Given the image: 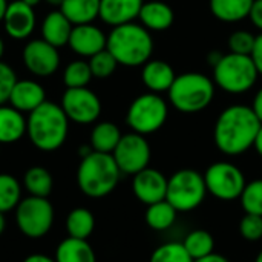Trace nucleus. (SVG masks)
<instances>
[{"label": "nucleus", "instance_id": "nucleus-44", "mask_svg": "<svg viewBox=\"0 0 262 262\" xmlns=\"http://www.w3.org/2000/svg\"><path fill=\"white\" fill-rule=\"evenodd\" d=\"M253 147H255V150L258 152V155L262 157V124L261 127H259V130H258V134H256L255 141H253Z\"/></svg>", "mask_w": 262, "mask_h": 262}, {"label": "nucleus", "instance_id": "nucleus-31", "mask_svg": "<svg viewBox=\"0 0 262 262\" xmlns=\"http://www.w3.org/2000/svg\"><path fill=\"white\" fill-rule=\"evenodd\" d=\"M21 201V186L9 173H0V212L14 210Z\"/></svg>", "mask_w": 262, "mask_h": 262}, {"label": "nucleus", "instance_id": "nucleus-17", "mask_svg": "<svg viewBox=\"0 0 262 262\" xmlns=\"http://www.w3.org/2000/svg\"><path fill=\"white\" fill-rule=\"evenodd\" d=\"M144 0H100V18L114 26L134 21L141 11Z\"/></svg>", "mask_w": 262, "mask_h": 262}, {"label": "nucleus", "instance_id": "nucleus-1", "mask_svg": "<svg viewBox=\"0 0 262 262\" xmlns=\"http://www.w3.org/2000/svg\"><path fill=\"white\" fill-rule=\"evenodd\" d=\"M261 124L250 106H229L220 114L215 123V144L223 154L229 157L241 155L253 147V141Z\"/></svg>", "mask_w": 262, "mask_h": 262}, {"label": "nucleus", "instance_id": "nucleus-12", "mask_svg": "<svg viewBox=\"0 0 262 262\" xmlns=\"http://www.w3.org/2000/svg\"><path fill=\"white\" fill-rule=\"evenodd\" d=\"M61 109L69 121L77 124H91L101 114V101L95 92L88 88H66L61 98Z\"/></svg>", "mask_w": 262, "mask_h": 262}, {"label": "nucleus", "instance_id": "nucleus-48", "mask_svg": "<svg viewBox=\"0 0 262 262\" xmlns=\"http://www.w3.org/2000/svg\"><path fill=\"white\" fill-rule=\"evenodd\" d=\"M21 2H25L26 5H29V6H32V8H34V6H37L41 0H21Z\"/></svg>", "mask_w": 262, "mask_h": 262}, {"label": "nucleus", "instance_id": "nucleus-33", "mask_svg": "<svg viewBox=\"0 0 262 262\" xmlns=\"http://www.w3.org/2000/svg\"><path fill=\"white\" fill-rule=\"evenodd\" d=\"M149 262H193L183 243H166L152 252Z\"/></svg>", "mask_w": 262, "mask_h": 262}, {"label": "nucleus", "instance_id": "nucleus-43", "mask_svg": "<svg viewBox=\"0 0 262 262\" xmlns=\"http://www.w3.org/2000/svg\"><path fill=\"white\" fill-rule=\"evenodd\" d=\"M193 262H229L227 258H224L223 255H220V253H210V255H207V256H204V258H200V259H195Z\"/></svg>", "mask_w": 262, "mask_h": 262}, {"label": "nucleus", "instance_id": "nucleus-10", "mask_svg": "<svg viewBox=\"0 0 262 262\" xmlns=\"http://www.w3.org/2000/svg\"><path fill=\"white\" fill-rule=\"evenodd\" d=\"M207 193L221 201H235L241 196L246 187V177L243 170L227 161H218L204 172Z\"/></svg>", "mask_w": 262, "mask_h": 262}, {"label": "nucleus", "instance_id": "nucleus-35", "mask_svg": "<svg viewBox=\"0 0 262 262\" xmlns=\"http://www.w3.org/2000/svg\"><path fill=\"white\" fill-rule=\"evenodd\" d=\"M88 63H89L92 77H97V78H107V77H111L115 72L117 66H118L115 57L107 49H103L98 54L92 55Z\"/></svg>", "mask_w": 262, "mask_h": 262}, {"label": "nucleus", "instance_id": "nucleus-41", "mask_svg": "<svg viewBox=\"0 0 262 262\" xmlns=\"http://www.w3.org/2000/svg\"><path fill=\"white\" fill-rule=\"evenodd\" d=\"M255 115L258 117V120L262 123V88L258 91V94L255 95V100H253V106H252Z\"/></svg>", "mask_w": 262, "mask_h": 262}, {"label": "nucleus", "instance_id": "nucleus-42", "mask_svg": "<svg viewBox=\"0 0 262 262\" xmlns=\"http://www.w3.org/2000/svg\"><path fill=\"white\" fill-rule=\"evenodd\" d=\"M23 262H55L54 258L48 256V255H41V253H34V255H29L26 256Z\"/></svg>", "mask_w": 262, "mask_h": 262}, {"label": "nucleus", "instance_id": "nucleus-9", "mask_svg": "<svg viewBox=\"0 0 262 262\" xmlns=\"http://www.w3.org/2000/svg\"><path fill=\"white\" fill-rule=\"evenodd\" d=\"M15 224L25 236L31 239L43 238L52 229L54 207L48 198L29 195L15 207Z\"/></svg>", "mask_w": 262, "mask_h": 262}, {"label": "nucleus", "instance_id": "nucleus-21", "mask_svg": "<svg viewBox=\"0 0 262 262\" xmlns=\"http://www.w3.org/2000/svg\"><path fill=\"white\" fill-rule=\"evenodd\" d=\"M72 28V23L61 11H52L41 21V38L55 48H61L69 43Z\"/></svg>", "mask_w": 262, "mask_h": 262}, {"label": "nucleus", "instance_id": "nucleus-4", "mask_svg": "<svg viewBox=\"0 0 262 262\" xmlns=\"http://www.w3.org/2000/svg\"><path fill=\"white\" fill-rule=\"evenodd\" d=\"M121 170L118 169L112 154L92 150L81 158L77 170V184L81 193L89 198H103L112 193L120 181Z\"/></svg>", "mask_w": 262, "mask_h": 262}, {"label": "nucleus", "instance_id": "nucleus-13", "mask_svg": "<svg viewBox=\"0 0 262 262\" xmlns=\"http://www.w3.org/2000/svg\"><path fill=\"white\" fill-rule=\"evenodd\" d=\"M23 63L35 77H49L60 66L58 48L49 45L43 38L31 40L23 49Z\"/></svg>", "mask_w": 262, "mask_h": 262}, {"label": "nucleus", "instance_id": "nucleus-37", "mask_svg": "<svg viewBox=\"0 0 262 262\" xmlns=\"http://www.w3.org/2000/svg\"><path fill=\"white\" fill-rule=\"evenodd\" d=\"M239 233L249 243H256L262 239V216L246 213L239 223Z\"/></svg>", "mask_w": 262, "mask_h": 262}, {"label": "nucleus", "instance_id": "nucleus-14", "mask_svg": "<svg viewBox=\"0 0 262 262\" xmlns=\"http://www.w3.org/2000/svg\"><path fill=\"white\" fill-rule=\"evenodd\" d=\"M132 192H134L135 198L146 206L160 203V201L166 200L167 178L160 170L146 167L141 172L134 175Z\"/></svg>", "mask_w": 262, "mask_h": 262}, {"label": "nucleus", "instance_id": "nucleus-45", "mask_svg": "<svg viewBox=\"0 0 262 262\" xmlns=\"http://www.w3.org/2000/svg\"><path fill=\"white\" fill-rule=\"evenodd\" d=\"M6 8H8V2L6 0H0V21L3 20V15L6 12Z\"/></svg>", "mask_w": 262, "mask_h": 262}, {"label": "nucleus", "instance_id": "nucleus-30", "mask_svg": "<svg viewBox=\"0 0 262 262\" xmlns=\"http://www.w3.org/2000/svg\"><path fill=\"white\" fill-rule=\"evenodd\" d=\"M183 246L187 250V253L190 255V258L195 261V259H200V258H204V256L213 253L215 239L210 232L198 229V230L190 232L184 238Z\"/></svg>", "mask_w": 262, "mask_h": 262}, {"label": "nucleus", "instance_id": "nucleus-27", "mask_svg": "<svg viewBox=\"0 0 262 262\" xmlns=\"http://www.w3.org/2000/svg\"><path fill=\"white\" fill-rule=\"evenodd\" d=\"M95 229V218L89 209L77 207L66 216V232L71 238L88 239Z\"/></svg>", "mask_w": 262, "mask_h": 262}, {"label": "nucleus", "instance_id": "nucleus-39", "mask_svg": "<svg viewBox=\"0 0 262 262\" xmlns=\"http://www.w3.org/2000/svg\"><path fill=\"white\" fill-rule=\"evenodd\" d=\"M258 72L262 75V32L259 35H256V40H255V46H253V51L250 54Z\"/></svg>", "mask_w": 262, "mask_h": 262}, {"label": "nucleus", "instance_id": "nucleus-36", "mask_svg": "<svg viewBox=\"0 0 262 262\" xmlns=\"http://www.w3.org/2000/svg\"><path fill=\"white\" fill-rule=\"evenodd\" d=\"M256 35H253L249 31H235L229 37V48L230 52L233 54H241V55H250L255 46Z\"/></svg>", "mask_w": 262, "mask_h": 262}, {"label": "nucleus", "instance_id": "nucleus-19", "mask_svg": "<svg viewBox=\"0 0 262 262\" xmlns=\"http://www.w3.org/2000/svg\"><path fill=\"white\" fill-rule=\"evenodd\" d=\"M175 78L177 75L173 68L164 60H149L146 64H143L141 80L144 86L154 94L167 92Z\"/></svg>", "mask_w": 262, "mask_h": 262}, {"label": "nucleus", "instance_id": "nucleus-34", "mask_svg": "<svg viewBox=\"0 0 262 262\" xmlns=\"http://www.w3.org/2000/svg\"><path fill=\"white\" fill-rule=\"evenodd\" d=\"M239 200L246 213L262 216V180L247 183Z\"/></svg>", "mask_w": 262, "mask_h": 262}, {"label": "nucleus", "instance_id": "nucleus-22", "mask_svg": "<svg viewBox=\"0 0 262 262\" xmlns=\"http://www.w3.org/2000/svg\"><path fill=\"white\" fill-rule=\"evenodd\" d=\"M26 134V118L12 106H0V144L18 141Z\"/></svg>", "mask_w": 262, "mask_h": 262}, {"label": "nucleus", "instance_id": "nucleus-25", "mask_svg": "<svg viewBox=\"0 0 262 262\" xmlns=\"http://www.w3.org/2000/svg\"><path fill=\"white\" fill-rule=\"evenodd\" d=\"M210 12L221 21L235 23L249 17L253 0H210Z\"/></svg>", "mask_w": 262, "mask_h": 262}, {"label": "nucleus", "instance_id": "nucleus-16", "mask_svg": "<svg viewBox=\"0 0 262 262\" xmlns=\"http://www.w3.org/2000/svg\"><path fill=\"white\" fill-rule=\"evenodd\" d=\"M106 43H107V35L98 26L92 23H86V25H75L72 28L68 45L75 54L91 58L92 55L106 49Z\"/></svg>", "mask_w": 262, "mask_h": 262}, {"label": "nucleus", "instance_id": "nucleus-50", "mask_svg": "<svg viewBox=\"0 0 262 262\" xmlns=\"http://www.w3.org/2000/svg\"><path fill=\"white\" fill-rule=\"evenodd\" d=\"M255 262H262V250L259 252V255L256 256V259H255Z\"/></svg>", "mask_w": 262, "mask_h": 262}, {"label": "nucleus", "instance_id": "nucleus-8", "mask_svg": "<svg viewBox=\"0 0 262 262\" xmlns=\"http://www.w3.org/2000/svg\"><path fill=\"white\" fill-rule=\"evenodd\" d=\"M169 115V107L164 98L158 94L147 92L138 95L129 106L126 114V123L140 135H149L160 130Z\"/></svg>", "mask_w": 262, "mask_h": 262}, {"label": "nucleus", "instance_id": "nucleus-18", "mask_svg": "<svg viewBox=\"0 0 262 262\" xmlns=\"http://www.w3.org/2000/svg\"><path fill=\"white\" fill-rule=\"evenodd\" d=\"M46 101L43 86L34 80H17L12 88L9 103L21 114H29Z\"/></svg>", "mask_w": 262, "mask_h": 262}, {"label": "nucleus", "instance_id": "nucleus-11", "mask_svg": "<svg viewBox=\"0 0 262 262\" xmlns=\"http://www.w3.org/2000/svg\"><path fill=\"white\" fill-rule=\"evenodd\" d=\"M112 157L121 173L134 177L135 173L149 167L150 146L144 135L130 132L121 137L120 143L112 152Z\"/></svg>", "mask_w": 262, "mask_h": 262}, {"label": "nucleus", "instance_id": "nucleus-26", "mask_svg": "<svg viewBox=\"0 0 262 262\" xmlns=\"http://www.w3.org/2000/svg\"><path fill=\"white\" fill-rule=\"evenodd\" d=\"M121 132L117 124L111 121H101L95 124L91 132V147L95 152L112 154L121 140Z\"/></svg>", "mask_w": 262, "mask_h": 262}, {"label": "nucleus", "instance_id": "nucleus-5", "mask_svg": "<svg viewBox=\"0 0 262 262\" xmlns=\"http://www.w3.org/2000/svg\"><path fill=\"white\" fill-rule=\"evenodd\" d=\"M172 106L183 114H198L209 107L215 97L213 81L200 72L177 75L167 91Z\"/></svg>", "mask_w": 262, "mask_h": 262}, {"label": "nucleus", "instance_id": "nucleus-6", "mask_svg": "<svg viewBox=\"0 0 262 262\" xmlns=\"http://www.w3.org/2000/svg\"><path fill=\"white\" fill-rule=\"evenodd\" d=\"M258 69L250 55L227 54L213 66L215 84L229 94H244L258 80Z\"/></svg>", "mask_w": 262, "mask_h": 262}, {"label": "nucleus", "instance_id": "nucleus-38", "mask_svg": "<svg viewBox=\"0 0 262 262\" xmlns=\"http://www.w3.org/2000/svg\"><path fill=\"white\" fill-rule=\"evenodd\" d=\"M15 83H17V77H15L14 69L9 64L0 61V106L9 101V97Z\"/></svg>", "mask_w": 262, "mask_h": 262}, {"label": "nucleus", "instance_id": "nucleus-23", "mask_svg": "<svg viewBox=\"0 0 262 262\" xmlns=\"http://www.w3.org/2000/svg\"><path fill=\"white\" fill-rule=\"evenodd\" d=\"M55 262H97L94 249L86 239L68 236L55 250Z\"/></svg>", "mask_w": 262, "mask_h": 262}, {"label": "nucleus", "instance_id": "nucleus-29", "mask_svg": "<svg viewBox=\"0 0 262 262\" xmlns=\"http://www.w3.org/2000/svg\"><path fill=\"white\" fill-rule=\"evenodd\" d=\"M178 210L166 200L147 206L146 210V224L155 232H164L170 229L177 221Z\"/></svg>", "mask_w": 262, "mask_h": 262}, {"label": "nucleus", "instance_id": "nucleus-40", "mask_svg": "<svg viewBox=\"0 0 262 262\" xmlns=\"http://www.w3.org/2000/svg\"><path fill=\"white\" fill-rule=\"evenodd\" d=\"M249 17H250L252 23L262 32V0H253Z\"/></svg>", "mask_w": 262, "mask_h": 262}, {"label": "nucleus", "instance_id": "nucleus-28", "mask_svg": "<svg viewBox=\"0 0 262 262\" xmlns=\"http://www.w3.org/2000/svg\"><path fill=\"white\" fill-rule=\"evenodd\" d=\"M23 184L31 196L48 198L54 187V178L48 169L41 166H32L26 170Z\"/></svg>", "mask_w": 262, "mask_h": 262}, {"label": "nucleus", "instance_id": "nucleus-20", "mask_svg": "<svg viewBox=\"0 0 262 262\" xmlns=\"http://www.w3.org/2000/svg\"><path fill=\"white\" fill-rule=\"evenodd\" d=\"M138 18L147 31H166L173 25L175 14L173 9L160 0L146 2L141 6Z\"/></svg>", "mask_w": 262, "mask_h": 262}, {"label": "nucleus", "instance_id": "nucleus-32", "mask_svg": "<svg viewBox=\"0 0 262 262\" xmlns=\"http://www.w3.org/2000/svg\"><path fill=\"white\" fill-rule=\"evenodd\" d=\"M92 78V72L88 61H71L63 72V83L66 88H86Z\"/></svg>", "mask_w": 262, "mask_h": 262}, {"label": "nucleus", "instance_id": "nucleus-24", "mask_svg": "<svg viewBox=\"0 0 262 262\" xmlns=\"http://www.w3.org/2000/svg\"><path fill=\"white\" fill-rule=\"evenodd\" d=\"M60 11L74 26L92 23L100 15V0H63Z\"/></svg>", "mask_w": 262, "mask_h": 262}, {"label": "nucleus", "instance_id": "nucleus-46", "mask_svg": "<svg viewBox=\"0 0 262 262\" xmlns=\"http://www.w3.org/2000/svg\"><path fill=\"white\" fill-rule=\"evenodd\" d=\"M5 229H6V220H5V213H3V212H0V235L5 232Z\"/></svg>", "mask_w": 262, "mask_h": 262}, {"label": "nucleus", "instance_id": "nucleus-15", "mask_svg": "<svg viewBox=\"0 0 262 262\" xmlns=\"http://www.w3.org/2000/svg\"><path fill=\"white\" fill-rule=\"evenodd\" d=\"M3 26L6 34L14 40L28 38L35 29V12L34 8L21 0L8 3L3 15Z\"/></svg>", "mask_w": 262, "mask_h": 262}, {"label": "nucleus", "instance_id": "nucleus-49", "mask_svg": "<svg viewBox=\"0 0 262 262\" xmlns=\"http://www.w3.org/2000/svg\"><path fill=\"white\" fill-rule=\"evenodd\" d=\"M3 54H5V43H3V40H2V37H0V61H2Z\"/></svg>", "mask_w": 262, "mask_h": 262}, {"label": "nucleus", "instance_id": "nucleus-7", "mask_svg": "<svg viewBox=\"0 0 262 262\" xmlns=\"http://www.w3.org/2000/svg\"><path fill=\"white\" fill-rule=\"evenodd\" d=\"M207 195L204 175L193 169H181L167 178L166 201L180 212H192L200 207Z\"/></svg>", "mask_w": 262, "mask_h": 262}, {"label": "nucleus", "instance_id": "nucleus-47", "mask_svg": "<svg viewBox=\"0 0 262 262\" xmlns=\"http://www.w3.org/2000/svg\"><path fill=\"white\" fill-rule=\"evenodd\" d=\"M46 3H49L51 6H61L63 0H45Z\"/></svg>", "mask_w": 262, "mask_h": 262}, {"label": "nucleus", "instance_id": "nucleus-3", "mask_svg": "<svg viewBox=\"0 0 262 262\" xmlns=\"http://www.w3.org/2000/svg\"><path fill=\"white\" fill-rule=\"evenodd\" d=\"M106 49L115 57L118 64L137 68L150 60L154 52V40L143 25L130 21L112 28L107 35Z\"/></svg>", "mask_w": 262, "mask_h": 262}, {"label": "nucleus", "instance_id": "nucleus-2", "mask_svg": "<svg viewBox=\"0 0 262 262\" xmlns=\"http://www.w3.org/2000/svg\"><path fill=\"white\" fill-rule=\"evenodd\" d=\"M69 132V118L60 104L45 101L29 112L26 118V135L29 141L43 152L60 149Z\"/></svg>", "mask_w": 262, "mask_h": 262}]
</instances>
